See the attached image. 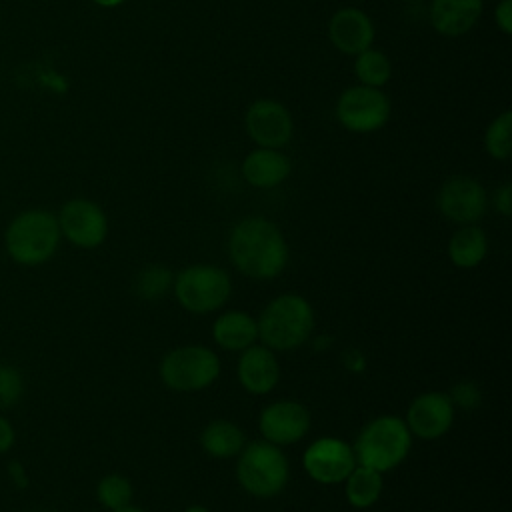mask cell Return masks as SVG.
I'll use <instances>...</instances> for the list:
<instances>
[{"label":"cell","mask_w":512,"mask_h":512,"mask_svg":"<svg viewBox=\"0 0 512 512\" xmlns=\"http://www.w3.org/2000/svg\"><path fill=\"white\" fill-rule=\"evenodd\" d=\"M352 70H354V76H356L358 84L372 86V88H382L392 78L390 58L374 46H370L364 52L354 56Z\"/></svg>","instance_id":"cell-23"},{"label":"cell","mask_w":512,"mask_h":512,"mask_svg":"<svg viewBox=\"0 0 512 512\" xmlns=\"http://www.w3.org/2000/svg\"><path fill=\"white\" fill-rule=\"evenodd\" d=\"M454 416L456 406L446 392L426 390L408 404L404 422L412 436L420 440H438L452 428Z\"/></svg>","instance_id":"cell-14"},{"label":"cell","mask_w":512,"mask_h":512,"mask_svg":"<svg viewBox=\"0 0 512 512\" xmlns=\"http://www.w3.org/2000/svg\"><path fill=\"white\" fill-rule=\"evenodd\" d=\"M412 438L404 418L384 414L362 426L352 450L358 464L384 474L406 460L412 448Z\"/></svg>","instance_id":"cell-4"},{"label":"cell","mask_w":512,"mask_h":512,"mask_svg":"<svg viewBox=\"0 0 512 512\" xmlns=\"http://www.w3.org/2000/svg\"><path fill=\"white\" fill-rule=\"evenodd\" d=\"M236 376L240 386L254 396L270 394L280 382V364L276 354L264 344H252L240 352L236 364Z\"/></svg>","instance_id":"cell-16"},{"label":"cell","mask_w":512,"mask_h":512,"mask_svg":"<svg viewBox=\"0 0 512 512\" xmlns=\"http://www.w3.org/2000/svg\"><path fill=\"white\" fill-rule=\"evenodd\" d=\"M62 240L56 214L46 208H28L16 214L4 232V248L20 266L46 264Z\"/></svg>","instance_id":"cell-3"},{"label":"cell","mask_w":512,"mask_h":512,"mask_svg":"<svg viewBox=\"0 0 512 512\" xmlns=\"http://www.w3.org/2000/svg\"><path fill=\"white\" fill-rule=\"evenodd\" d=\"M488 192L480 180L468 174H454L442 182L436 194L438 212L458 224H476L488 210Z\"/></svg>","instance_id":"cell-10"},{"label":"cell","mask_w":512,"mask_h":512,"mask_svg":"<svg viewBox=\"0 0 512 512\" xmlns=\"http://www.w3.org/2000/svg\"><path fill=\"white\" fill-rule=\"evenodd\" d=\"M182 512H210V510L206 506H202V504H192V506L184 508Z\"/></svg>","instance_id":"cell-34"},{"label":"cell","mask_w":512,"mask_h":512,"mask_svg":"<svg viewBox=\"0 0 512 512\" xmlns=\"http://www.w3.org/2000/svg\"><path fill=\"white\" fill-rule=\"evenodd\" d=\"M494 24L504 34H512V0H498L494 6Z\"/></svg>","instance_id":"cell-30"},{"label":"cell","mask_w":512,"mask_h":512,"mask_svg":"<svg viewBox=\"0 0 512 512\" xmlns=\"http://www.w3.org/2000/svg\"><path fill=\"white\" fill-rule=\"evenodd\" d=\"M242 178L246 184L258 190H272L288 180L292 162L284 150L254 146L240 164Z\"/></svg>","instance_id":"cell-17"},{"label":"cell","mask_w":512,"mask_h":512,"mask_svg":"<svg viewBox=\"0 0 512 512\" xmlns=\"http://www.w3.org/2000/svg\"><path fill=\"white\" fill-rule=\"evenodd\" d=\"M484 150L492 160L506 162L512 152V112L502 110L484 130Z\"/></svg>","instance_id":"cell-24"},{"label":"cell","mask_w":512,"mask_h":512,"mask_svg":"<svg viewBox=\"0 0 512 512\" xmlns=\"http://www.w3.org/2000/svg\"><path fill=\"white\" fill-rule=\"evenodd\" d=\"M112 512H146V510H142V508H138V506H132V504H128V506H124V508H118V510H112Z\"/></svg>","instance_id":"cell-35"},{"label":"cell","mask_w":512,"mask_h":512,"mask_svg":"<svg viewBox=\"0 0 512 512\" xmlns=\"http://www.w3.org/2000/svg\"><path fill=\"white\" fill-rule=\"evenodd\" d=\"M96 498H98L100 506L110 512L124 508L128 504H132V498H134L132 482L122 474L110 472L98 480Z\"/></svg>","instance_id":"cell-26"},{"label":"cell","mask_w":512,"mask_h":512,"mask_svg":"<svg viewBox=\"0 0 512 512\" xmlns=\"http://www.w3.org/2000/svg\"><path fill=\"white\" fill-rule=\"evenodd\" d=\"M24 394L22 372L12 364L0 362V410H6L20 402Z\"/></svg>","instance_id":"cell-27"},{"label":"cell","mask_w":512,"mask_h":512,"mask_svg":"<svg viewBox=\"0 0 512 512\" xmlns=\"http://www.w3.org/2000/svg\"><path fill=\"white\" fill-rule=\"evenodd\" d=\"M200 446L202 450L216 460L234 458L246 446L244 430L232 420H212L200 432Z\"/></svg>","instance_id":"cell-20"},{"label":"cell","mask_w":512,"mask_h":512,"mask_svg":"<svg viewBox=\"0 0 512 512\" xmlns=\"http://www.w3.org/2000/svg\"><path fill=\"white\" fill-rule=\"evenodd\" d=\"M244 128L256 146L282 150L294 136V118L282 102L256 98L244 112Z\"/></svg>","instance_id":"cell-11"},{"label":"cell","mask_w":512,"mask_h":512,"mask_svg":"<svg viewBox=\"0 0 512 512\" xmlns=\"http://www.w3.org/2000/svg\"><path fill=\"white\" fill-rule=\"evenodd\" d=\"M16 442V430L8 418L0 414V454H6Z\"/></svg>","instance_id":"cell-32"},{"label":"cell","mask_w":512,"mask_h":512,"mask_svg":"<svg viewBox=\"0 0 512 512\" xmlns=\"http://www.w3.org/2000/svg\"><path fill=\"white\" fill-rule=\"evenodd\" d=\"M392 114L390 98L382 88L352 84L340 92L334 104L336 122L352 134H372L382 130Z\"/></svg>","instance_id":"cell-8"},{"label":"cell","mask_w":512,"mask_h":512,"mask_svg":"<svg viewBox=\"0 0 512 512\" xmlns=\"http://www.w3.org/2000/svg\"><path fill=\"white\" fill-rule=\"evenodd\" d=\"M258 340L272 352H290L304 346L314 330L316 314L312 304L286 292L272 298L258 316Z\"/></svg>","instance_id":"cell-2"},{"label":"cell","mask_w":512,"mask_h":512,"mask_svg":"<svg viewBox=\"0 0 512 512\" xmlns=\"http://www.w3.org/2000/svg\"><path fill=\"white\" fill-rule=\"evenodd\" d=\"M172 292L186 312L204 316L220 310L228 302L232 280L224 268L200 262L182 268L174 276Z\"/></svg>","instance_id":"cell-6"},{"label":"cell","mask_w":512,"mask_h":512,"mask_svg":"<svg viewBox=\"0 0 512 512\" xmlns=\"http://www.w3.org/2000/svg\"><path fill=\"white\" fill-rule=\"evenodd\" d=\"M56 220L62 238L84 250H92L104 244L110 228L104 208L90 198L66 200L60 206Z\"/></svg>","instance_id":"cell-9"},{"label":"cell","mask_w":512,"mask_h":512,"mask_svg":"<svg viewBox=\"0 0 512 512\" xmlns=\"http://www.w3.org/2000/svg\"><path fill=\"white\" fill-rule=\"evenodd\" d=\"M450 400H452V404L454 406H458V408H466V410H472V408H476L478 404H480V400H482V396H480V388L474 384V382H470V380H462V382H458L452 390H450Z\"/></svg>","instance_id":"cell-28"},{"label":"cell","mask_w":512,"mask_h":512,"mask_svg":"<svg viewBox=\"0 0 512 512\" xmlns=\"http://www.w3.org/2000/svg\"><path fill=\"white\" fill-rule=\"evenodd\" d=\"M330 44L346 56H356L370 48L376 38V28L368 12L356 6L338 8L328 20Z\"/></svg>","instance_id":"cell-15"},{"label":"cell","mask_w":512,"mask_h":512,"mask_svg":"<svg viewBox=\"0 0 512 512\" xmlns=\"http://www.w3.org/2000/svg\"><path fill=\"white\" fill-rule=\"evenodd\" d=\"M32 512H50V510H32Z\"/></svg>","instance_id":"cell-36"},{"label":"cell","mask_w":512,"mask_h":512,"mask_svg":"<svg viewBox=\"0 0 512 512\" xmlns=\"http://www.w3.org/2000/svg\"><path fill=\"white\" fill-rule=\"evenodd\" d=\"M310 424V412L298 400L270 402L258 416V430L262 440L280 448L300 442L308 434Z\"/></svg>","instance_id":"cell-13"},{"label":"cell","mask_w":512,"mask_h":512,"mask_svg":"<svg viewBox=\"0 0 512 512\" xmlns=\"http://www.w3.org/2000/svg\"><path fill=\"white\" fill-rule=\"evenodd\" d=\"M174 274L160 266V264H150L142 268L136 278H134V292L142 300H160L172 290Z\"/></svg>","instance_id":"cell-25"},{"label":"cell","mask_w":512,"mask_h":512,"mask_svg":"<svg viewBox=\"0 0 512 512\" xmlns=\"http://www.w3.org/2000/svg\"><path fill=\"white\" fill-rule=\"evenodd\" d=\"M290 478L288 458L280 446L266 440L246 442L236 460V480L254 498L278 496Z\"/></svg>","instance_id":"cell-5"},{"label":"cell","mask_w":512,"mask_h":512,"mask_svg":"<svg viewBox=\"0 0 512 512\" xmlns=\"http://www.w3.org/2000/svg\"><path fill=\"white\" fill-rule=\"evenodd\" d=\"M482 10L484 0H430L428 20L440 36L460 38L478 24Z\"/></svg>","instance_id":"cell-18"},{"label":"cell","mask_w":512,"mask_h":512,"mask_svg":"<svg viewBox=\"0 0 512 512\" xmlns=\"http://www.w3.org/2000/svg\"><path fill=\"white\" fill-rule=\"evenodd\" d=\"M92 4H96V6H100V8H118V6H122L126 0H90Z\"/></svg>","instance_id":"cell-33"},{"label":"cell","mask_w":512,"mask_h":512,"mask_svg":"<svg viewBox=\"0 0 512 512\" xmlns=\"http://www.w3.org/2000/svg\"><path fill=\"white\" fill-rule=\"evenodd\" d=\"M218 354L202 344H186L164 354L158 366L160 380L174 392H198L212 386L220 376Z\"/></svg>","instance_id":"cell-7"},{"label":"cell","mask_w":512,"mask_h":512,"mask_svg":"<svg viewBox=\"0 0 512 512\" xmlns=\"http://www.w3.org/2000/svg\"><path fill=\"white\" fill-rule=\"evenodd\" d=\"M356 456L352 450V444L338 436H320L308 448L302 456L304 472L318 484L332 486L344 482V478L350 474V470L356 466Z\"/></svg>","instance_id":"cell-12"},{"label":"cell","mask_w":512,"mask_h":512,"mask_svg":"<svg viewBox=\"0 0 512 512\" xmlns=\"http://www.w3.org/2000/svg\"><path fill=\"white\" fill-rule=\"evenodd\" d=\"M214 342L228 352H242L256 344L258 322L244 310H226L216 316L212 324Z\"/></svg>","instance_id":"cell-19"},{"label":"cell","mask_w":512,"mask_h":512,"mask_svg":"<svg viewBox=\"0 0 512 512\" xmlns=\"http://www.w3.org/2000/svg\"><path fill=\"white\" fill-rule=\"evenodd\" d=\"M488 254V236L478 224L460 226L448 240V258L456 268L472 270Z\"/></svg>","instance_id":"cell-21"},{"label":"cell","mask_w":512,"mask_h":512,"mask_svg":"<svg viewBox=\"0 0 512 512\" xmlns=\"http://www.w3.org/2000/svg\"><path fill=\"white\" fill-rule=\"evenodd\" d=\"M492 206L500 216L510 218V214H512V186H510V182H502L500 186H496V190L492 194Z\"/></svg>","instance_id":"cell-29"},{"label":"cell","mask_w":512,"mask_h":512,"mask_svg":"<svg viewBox=\"0 0 512 512\" xmlns=\"http://www.w3.org/2000/svg\"><path fill=\"white\" fill-rule=\"evenodd\" d=\"M6 470H8V476H10V480L14 482L16 488H20V490H26V488H28L30 480H28L26 468H24V464H22L20 460H10L8 466H6Z\"/></svg>","instance_id":"cell-31"},{"label":"cell","mask_w":512,"mask_h":512,"mask_svg":"<svg viewBox=\"0 0 512 512\" xmlns=\"http://www.w3.org/2000/svg\"><path fill=\"white\" fill-rule=\"evenodd\" d=\"M228 256L240 274L252 280H272L288 264V242L276 222L246 216L230 230Z\"/></svg>","instance_id":"cell-1"},{"label":"cell","mask_w":512,"mask_h":512,"mask_svg":"<svg viewBox=\"0 0 512 512\" xmlns=\"http://www.w3.org/2000/svg\"><path fill=\"white\" fill-rule=\"evenodd\" d=\"M384 490L382 472L356 464L350 474L344 478V496L352 508L366 510L374 506Z\"/></svg>","instance_id":"cell-22"}]
</instances>
